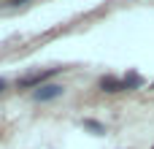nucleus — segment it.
I'll return each mask as SVG.
<instances>
[{
    "mask_svg": "<svg viewBox=\"0 0 154 149\" xmlns=\"http://www.w3.org/2000/svg\"><path fill=\"white\" fill-rule=\"evenodd\" d=\"M3 87H5V81H3V79H0V92H3Z\"/></svg>",
    "mask_w": 154,
    "mask_h": 149,
    "instance_id": "39448f33",
    "label": "nucleus"
},
{
    "mask_svg": "<svg viewBox=\"0 0 154 149\" xmlns=\"http://www.w3.org/2000/svg\"><path fill=\"white\" fill-rule=\"evenodd\" d=\"M62 95V87H57V84H49V87H41L38 92H35V100H54V98H60Z\"/></svg>",
    "mask_w": 154,
    "mask_h": 149,
    "instance_id": "f03ea898",
    "label": "nucleus"
},
{
    "mask_svg": "<svg viewBox=\"0 0 154 149\" xmlns=\"http://www.w3.org/2000/svg\"><path fill=\"white\" fill-rule=\"evenodd\" d=\"M84 125H87V128H89V130H97V133H100V130H103V128H100V125H97V122H84Z\"/></svg>",
    "mask_w": 154,
    "mask_h": 149,
    "instance_id": "20e7f679",
    "label": "nucleus"
},
{
    "mask_svg": "<svg viewBox=\"0 0 154 149\" xmlns=\"http://www.w3.org/2000/svg\"><path fill=\"white\" fill-rule=\"evenodd\" d=\"M100 87L106 92H119V90H125V81H119L114 76H106V79H100Z\"/></svg>",
    "mask_w": 154,
    "mask_h": 149,
    "instance_id": "7ed1b4c3",
    "label": "nucleus"
},
{
    "mask_svg": "<svg viewBox=\"0 0 154 149\" xmlns=\"http://www.w3.org/2000/svg\"><path fill=\"white\" fill-rule=\"evenodd\" d=\"M57 73V68H51V71H41V73H30V76H24V79H19V87H32V84H41V81H46L49 76H54Z\"/></svg>",
    "mask_w": 154,
    "mask_h": 149,
    "instance_id": "f257e3e1",
    "label": "nucleus"
}]
</instances>
